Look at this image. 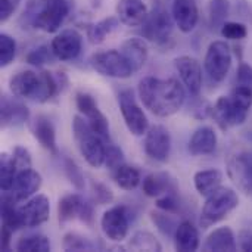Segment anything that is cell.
<instances>
[{
	"label": "cell",
	"mask_w": 252,
	"mask_h": 252,
	"mask_svg": "<svg viewBox=\"0 0 252 252\" xmlns=\"http://www.w3.org/2000/svg\"><path fill=\"white\" fill-rule=\"evenodd\" d=\"M137 90L145 108L159 118L179 112L186 99L185 89L176 78L146 77L139 83Z\"/></svg>",
	"instance_id": "1"
},
{
	"label": "cell",
	"mask_w": 252,
	"mask_h": 252,
	"mask_svg": "<svg viewBox=\"0 0 252 252\" xmlns=\"http://www.w3.org/2000/svg\"><path fill=\"white\" fill-rule=\"evenodd\" d=\"M9 89L15 97L44 103L58 93L59 81L47 71L34 72L31 69H25L16 72L9 80Z\"/></svg>",
	"instance_id": "2"
},
{
	"label": "cell",
	"mask_w": 252,
	"mask_h": 252,
	"mask_svg": "<svg viewBox=\"0 0 252 252\" xmlns=\"http://www.w3.org/2000/svg\"><path fill=\"white\" fill-rule=\"evenodd\" d=\"M252 106V87L236 84L229 96H221L213 108V117L217 124L227 130L247 121Z\"/></svg>",
	"instance_id": "3"
},
{
	"label": "cell",
	"mask_w": 252,
	"mask_h": 252,
	"mask_svg": "<svg viewBox=\"0 0 252 252\" xmlns=\"http://www.w3.org/2000/svg\"><path fill=\"white\" fill-rule=\"evenodd\" d=\"M72 134L86 162L93 168H100L106 158V142L92 128L87 120L78 115L72 121Z\"/></svg>",
	"instance_id": "4"
},
{
	"label": "cell",
	"mask_w": 252,
	"mask_h": 252,
	"mask_svg": "<svg viewBox=\"0 0 252 252\" xmlns=\"http://www.w3.org/2000/svg\"><path fill=\"white\" fill-rule=\"evenodd\" d=\"M239 205L238 193L230 188H219L210 196L202 207L201 213V226L204 229L217 224L224 220L236 207Z\"/></svg>",
	"instance_id": "5"
},
{
	"label": "cell",
	"mask_w": 252,
	"mask_h": 252,
	"mask_svg": "<svg viewBox=\"0 0 252 252\" xmlns=\"http://www.w3.org/2000/svg\"><path fill=\"white\" fill-rule=\"evenodd\" d=\"M204 66L211 81L221 83L226 80L232 66V52L229 44L221 40L213 41L207 50Z\"/></svg>",
	"instance_id": "6"
},
{
	"label": "cell",
	"mask_w": 252,
	"mask_h": 252,
	"mask_svg": "<svg viewBox=\"0 0 252 252\" xmlns=\"http://www.w3.org/2000/svg\"><path fill=\"white\" fill-rule=\"evenodd\" d=\"M68 0H47L44 6L34 15L32 25L44 32H56L69 15Z\"/></svg>",
	"instance_id": "7"
},
{
	"label": "cell",
	"mask_w": 252,
	"mask_h": 252,
	"mask_svg": "<svg viewBox=\"0 0 252 252\" xmlns=\"http://www.w3.org/2000/svg\"><path fill=\"white\" fill-rule=\"evenodd\" d=\"M118 105L121 115L124 118V123L128 128V131L133 136H143L149 130V121L143 109L139 106L136 102L133 92L130 90H123L118 94Z\"/></svg>",
	"instance_id": "8"
},
{
	"label": "cell",
	"mask_w": 252,
	"mask_h": 252,
	"mask_svg": "<svg viewBox=\"0 0 252 252\" xmlns=\"http://www.w3.org/2000/svg\"><path fill=\"white\" fill-rule=\"evenodd\" d=\"M90 65L99 74L111 78H128L134 74L123 53L114 49L93 55L90 59Z\"/></svg>",
	"instance_id": "9"
},
{
	"label": "cell",
	"mask_w": 252,
	"mask_h": 252,
	"mask_svg": "<svg viewBox=\"0 0 252 252\" xmlns=\"http://www.w3.org/2000/svg\"><path fill=\"white\" fill-rule=\"evenodd\" d=\"M58 219L59 223H68L74 219H80L86 224L93 223V204L84 199L78 193L65 195L58 204Z\"/></svg>",
	"instance_id": "10"
},
{
	"label": "cell",
	"mask_w": 252,
	"mask_h": 252,
	"mask_svg": "<svg viewBox=\"0 0 252 252\" xmlns=\"http://www.w3.org/2000/svg\"><path fill=\"white\" fill-rule=\"evenodd\" d=\"M173 15L164 9L157 7L152 13L148 15V19L143 24V35L149 41H154L157 44H165L171 35H173V27H174Z\"/></svg>",
	"instance_id": "11"
},
{
	"label": "cell",
	"mask_w": 252,
	"mask_h": 252,
	"mask_svg": "<svg viewBox=\"0 0 252 252\" xmlns=\"http://www.w3.org/2000/svg\"><path fill=\"white\" fill-rule=\"evenodd\" d=\"M100 227L103 235L114 241L123 242L130 230V213L124 205H115L103 213L100 219Z\"/></svg>",
	"instance_id": "12"
},
{
	"label": "cell",
	"mask_w": 252,
	"mask_h": 252,
	"mask_svg": "<svg viewBox=\"0 0 252 252\" xmlns=\"http://www.w3.org/2000/svg\"><path fill=\"white\" fill-rule=\"evenodd\" d=\"M75 103L78 111L86 117V120L89 121V124L92 126V128L108 143L111 142L109 137V124H108V118L103 115V112L99 109L97 102L94 100V97L89 93L80 92L75 96Z\"/></svg>",
	"instance_id": "13"
},
{
	"label": "cell",
	"mask_w": 252,
	"mask_h": 252,
	"mask_svg": "<svg viewBox=\"0 0 252 252\" xmlns=\"http://www.w3.org/2000/svg\"><path fill=\"white\" fill-rule=\"evenodd\" d=\"M143 148L146 155L158 162H165L171 154V136L164 126H154L145 134Z\"/></svg>",
	"instance_id": "14"
},
{
	"label": "cell",
	"mask_w": 252,
	"mask_h": 252,
	"mask_svg": "<svg viewBox=\"0 0 252 252\" xmlns=\"http://www.w3.org/2000/svg\"><path fill=\"white\" fill-rule=\"evenodd\" d=\"M22 227H38L49 220L50 202L46 195H37L18 208Z\"/></svg>",
	"instance_id": "15"
},
{
	"label": "cell",
	"mask_w": 252,
	"mask_h": 252,
	"mask_svg": "<svg viewBox=\"0 0 252 252\" xmlns=\"http://www.w3.org/2000/svg\"><path fill=\"white\" fill-rule=\"evenodd\" d=\"M50 47H52V52L56 56V59H59L62 62L74 61L81 53L83 37L74 28L63 30L55 35V38L50 43Z\"/></svg>",
	"instance_id": "16"
},
{
	"label": "cell",
	"mask_w": 252,
	"mask_h": 252,
	"mask_svg": "<svg viewBox=\"0 0 252 252\" xmlns=\"http://www.w3.org/2000/svg\"><path fill=\"white\" fill-rule=\"evenodd\" d=\"M227 173L242 192L252 195V151H242L232 157L227 164Z\"/></svg>",
	"instance_id": "17"
},
{
	"label": "cell",
	"mask_w": 252,
	"mask_h": 252,
	"mask_svg": "<svg viewBox=\"0 0 252 252\" xmlns=\"http://www.w3.org/2000/svg\"><path fill=\"white\" fill-rule=\"evenodd\" d=\"M174 66L192 96H198L202 90V68L198 59L192 56H179L174 59Z\"/></svg>",
	"instance_id": "18"
},
{
	"label": "cell",
	"mask_w": 252,
	"mask_h": 252,
	"mask_svg": "<svg viewBox=\"0 0 252 252\" xmlns=\"http://www.w3.org/2000/svg\"><path fill=\"white\" fill-rule=\"evenodd\" d=\"M40 186H41V176L37 171L27 168L16 174L10 190L4 193L9 198H12L15 202H21L30 199L34 193H37Z\"/></svg>",
	"instance_id": "19"
},
{
	"label": "cell",
	"mask_w": 252,
	"mask_h": 252,
	"mask_svg": "<svg viewBox=\"0 0 252 252\" xmlns=\"http://www.w3.org/2000/svg\"><path fill=\"white\" fill-rule=\"evenodd\" d=\"M171 15L177 28L182 32L185 34L192 32L199 19L196 0H174L171 7Z\"/></svg>",
	"instance_id": "20"
},
{
	"label": "cell",
	"mask_w": 252,
	"mask_h": 252,
	"mask_svg": "<svg viewBox=\"0 0 252 252\" xmlns=\"http://www.w3.org/2000/svg\"><path fill=\"white\" fill-rule=\"evenodd\" d=\"M142 190L149 198H159L167 193L179 192L176 179L168 173H151L142 180Z\"/></svg>",
	"instance_id": "21"
},
{
	"label": "cell",
	"mask_w": 252,
	"mask_h": 252,
	"mask_svg": "<svg viewBox=\"0 0 252 252\" xmlns=\"http://www.w3.org/2000/svg\"><path fill=\"white\" fill-rule=\"evenodd\" d=\"M148 7L143 0H118L117 16L127 27H140L148 19Z\"/></svg>",
	"instance_id": "22"
},
{
	"label": "cell",
	"mask_w": 252,
	"mask_h": 252,
	"mask_svg": "<svg viewBox=\"0 0 252 252\" xmlns=\"http://www.w3.org/2000/svg\"><path fill=\"white\" fill-rule=\"evenodd\" d=\"M217 148V133L213 127L202 126L192 134L189 140V152L195 157L210 155Z\"/></svg>",
	"instance_id": "23"
},
{
	"label": "cell",
	"mask_w": 252,
	"mask_h": 252,
	"mask_svg": "<svg viewBox=\"0 0 252 252\" xmlns=\"http://www.w3.org/2000/svg\"><path fill=\"white\" fill-rule=\"evenodd\" d=\"M120 52L126 58V61L130 63L133 72H137L143 68V65L148 61V46L142 38L137 37H130L127 38L123 44Z\"/></svg>",
	"instance_id": "24"
},
{
	"label": "cell",
	"mask_w": 252,
	"mask_h": 252,
	"mask_svg": "<svg viewBox=\"0 0 252 252\" xmlns=\"http://www.w3.org/2000/svg\"><path fill=\"white\" fill-rule=\"evenodd\" d=\"M0 118L3 127H16L22 126L30 118V111L27 106H24L19 102L10 100L7 96L1 97V106H0Z\"/></svg>",
	"instance_id": "25"
},
{
	"label": "cell",
	"mask_w": 252,
	"mask_h": 252,
	"mask_svg": "<svg viewBox=\"0 0 252 252\" xmlns=\"http://www.w3.org/2000/svg\"><path fill=\"white\" fill-rule=\"evenodd\" d=\"M32 133L34 137L38 140V143L49 151L53 155H58V145H56V131L53 127V123L44 117V115H38L34 120L32 124Z\"/></svg>",
	"instance_id": "26"
},
{
	"label": "cell",
	"mask_w": 252,
	"mask_h": 252,
	"mask_svg": "<svg viewBox=\"0 0 252 252\" xmlns=\"http://www.w3.org/2000/svg\"><path fill=\"white\" fill-rule=\"evenodd\" d=\"M199 232L198 229L188 220L177 224L174 232V245L180 252H193L199 248Z\"/></svg>",
	"instance_id": "27"
},
{
	"label": "cell",
	"mask_w": 252,
	"mask_h": 252,
	"mask_svg": "<svg viewBox=\"0 0 252 252\" xmlns=\"http://www.w3.org/2000/svg\"><path fill=\"white\" fill-rule=\"evenodd\" d=\"M236 238L230 227H220L214 230L204 244V251L233 252L236 251Z\"/></svg>",
	"instance_id": "28"
},
{
	"label": "cell",
	"mask_w": 252,
	"mask_h": 252,
	"mask_svg": "<svg viewBox=\"0 0 252 252\" xmlns=\"http://www.w3.org/2000/svg\"><path fill=\"white\" fill-rule=\"evenodd\" d=\"M221 182H223V173L217 168L201 170L193 177L195 189L201 196H210L213 192L221 188Z\"/></svg>",
	"instance_id": "29"
},
{
	"label": "cell",
	"mask_w": 252,
	"mask_h": 252,
	"mask_svg": "<svg viewBox=\"0 0 252 252\" xmlns=\"http://www.w3.org/2000/svg\"><path fill=\"white\" fill-rule=\"evenodd\" d=\"M114 182L124 190H133L142 183V174L136 167L127 165L126 162L112 170Z\"/></svg>",
	"instance_id": "30"
},
{
	"label": "cell",
	"mask_w": 252,
	"mask_h": 252,
	"mask_svg": "<svg viewBox=\"0 0 252 252\" xmlns=\"http://www.w3.org/2000/svg\"><path fill=\"white\" fill-rule=\"evenodd\" d=\"M121 21L118 19V16H109V18H105L96 24H93L89 30V38L92 43L94 44H99L102 43L120 24Z\"/></svg>",
	"instance_id": "31"
},
{
	"label": "cell",
	"mask_w": 252,
	"mask_h": 252,
	"mask_svg": "<svg viewBox=\"0 0 252 252\" xmlns=\"http://www.w3.org/2000/svg\"><path fill=\"white\" fill-rule=\"evenodd\" d=\"M15 250L19 252H49L50 242L44 235H28L16 242Z\"/></svg>",
	"instance_id": "32"
},
{
	"label": "cell",
	"mask_w": 252,
	"mask_h": 252,
	"mask_svg": "<svg viewBox=\"0 0 252 252\" xmlns=\"http://www.w3.org/2000/svg\"><path fill=\"white\" fill-rule=\"evenodd\" d=\"M16 174H18V168L15 165L12 155L1 154V157H0V186H1L3 192L10 190Z\"/></svg>",
	"instance_id": "33"
},
{
	"label": "cell",
	"mask_w": 252,
	"mask_h": 252,
	"mask_svg": "<svg viewBox=\"0 0 252 252\" xmlns=\"http://www.w3.org/2000/svg\"><path fill=\"white\" fill-rule=\"evenodd\" d=\"M131 250H137V251H161L162 247L161 244L155 239L154 235L148 233V232H139L136 233L128 245Z\"/></svg>",
	"instance_id": "34"
},
{
	"label": "cell",
	"mask_w": 252,
	"mask_h": 252,
	"mask_svg": "<svg viewBox=\"0 0 252 252\" xmlns=\"http://www.w3.org/2000/svg\"><path fill=\"white\" fill-rule=\"evenodd\" d=\"M230 3L229 0H211L210 3V21L211 27H223L226 22V18L229 15Z\"/></svg>",
	"instance_id": "35"
},
{
	"label": "cell",
	"mask_w": 252,
	"mask_h": 252,
	"mask_svg": "<svg viewBox=\"0 0 252 252\" xmlns=\"http://www.w3.org/2000/svg\"><path fill=\"white\" fill-rule=\"evenodd\" d=\"M16 55V41L6 32L0 34V66L4 68L10 65Z\"/></svg>",
	"instance_id": "36"
},
{
	"label": "cell",
	"mask_w": 252,
	"mask_h": 252,
	"mask_svg": "<svg viewBox=\"0 0 252 252\" xmlns=\"http://www.w3.org/2000/svg\"><path fill=\"white\" fill-rule=\"evenodd\" d=\"M62 247L65 251H93L96 248L94 244L78 233H66L63 236Z\"/></svg>",
	"instance_id": "37"
},
{
	"label": "cell",
	"mask_w": 252,
	"mask_h": 252,
	"mask_svg": "<svg viewBox=\"0 0 252 252\" xmlns=\"http://www.w3.org/2000/svg\"><path fill=\"white\" fill-rule=\"evenodd\" d=\"M53 59H56V56L53 55L52 47H49V46H38L37 49L31 50L27 55V62L34 66H41L44 63H50Z\"/></svg>",
	"instance_id": "38"
},
{
	"label": "cell",
	"mask_w": 252,
	"mask_h": 252,
	"mask_svg": "<svg viewBox=\"0 0 252 252\" xmlns=\"http://www.w3.org/2000/svg\"><path fill=\"white\" fill-rule=\"evenodd\" d=\"M63 170H65L68 180L72 183V186L78 190H83L84 189V176H83L80 167L71 158L63 159Z\"/></svg>",
	"instance_id": "39"
},
{
	"label": "cell",
	"mask_w": 252,
	"mask_h": 252,
	"mask_svg": "<svg viewBox=\"0 0 252 252\" xmlns=\"http://www.w3.org/2000/svg\"><path fill=\"white\" fill-rule=\"evenodd\" d=\"M220 32L224 38L229 40H242L248 35L247 25L242 22H224L220 28Z\"/></svg>",
	"instance_id": "40"
},
{
	"label": "cell",
	"mask_w": 252,
	"mask_h": 252,
	"mask_svg": "<svg viewBox=\"0 0 252 252\" xmlns=\"http://www.w3.org/2000/svg\"><path fill=\"white\" fill-rule=\"evenodd\" d=\"M170 213H152L151 214V217H152V221L157 224V227L164 233V235H171L173 232H176V229H177V226H176V223H174V220L168 216Z\"/></svg>",
	"instance_id": "41"
},
{
	"label": "cell",
	"mask_w": 252,
	"mask_h": 252,
	"mask_svg": "<svg viewBox=\"0 0 252 252\" xmlns=\"http://www.w3.org/2000/svg\"><path fill=\"white\" fill-rule=\"evenodd\" d=\"M105 164H106V167L111 171L115 170L117 167H120L121 164H124L123 151L118 146H115L112 142H108L106 143V158H105Z\"/></svg>",
	"instance_id": "42"
},
{
	"label": "cell",
	"mask_w": 252,
	"mask_h": 252,
	"mask_svg": "<svg viewBox=\"0 0 252 252\" xmlns=\"http://www.w3.org/2000/svg\"><path fill=\"white\" fill-rule=\"evenodd\" d=\"M92 193H93L94 202L99 204V205L109 204L114 199V195H112L111 189L106 185L99 183V182H92Z\"/></svg>",
	"instance_id": "43"
},
{
	"label": "cell",
	"mask_w": 252,
	"mask_h": 252,
	"mask_svg": "<svg viewBox=\"0 0 252 252\" xmlns=\"http://www.w3.org/2000/svg\"><path fill=\"white\" fill-rule=\"evenodd\" d=\"M157 207L161 210V211H165V213H177L179 208H180V202H179V198H177V192H173V193H167V195H162L159 198H157Z\"/></svg>",
	"instance_id": "44"
},
{
	"label": "cell",
	"mask_w": 252,
	"mask_h": 252,
	"mask_svg": "<svg viewBox=\"0 0 252 252\" xmlns=\"http://www.w3.org/2000/svg\"><path fill=\"white\" fill-rule=\"evenodd\" d=\"M12 158L15 161V165L18 168V173L27 168H31V155L30 152L22 148V146H16L12 152Z\"/></svg>",
	"instance_id": "45"
},
{
	"label": "cell",
	"mask_w": 252,
	"mask_h": 252,
	"mask_svg": "<svg viewBox=\"0 0 252 252\" xmlns=\"http://www.w3.org/2000/svg\"><path fill=\"white\" fill-rule=\"evenodd\" d=\"M236 84L252 87V66L248 63H241L236 72Z\"/></svg>",
	"instance_id": "46"
},
{
	"label": "cell",
	"mask_w": 252,
	"mask_h": 252,
	"mask_svg": "<svg viewBox=\"0 0 252 252\" xmlns=\"http://www.w3.org/2000/svg\"><path fill=\"white\" fill-rule=\"evenodd\" d=\"M15 10L13 0H0V21L6 22Z\"/></svg>",
	"instance_id": "47"
},
{
	"label": "cell",
	"mask_w": 252,
	"mask_h": 252,
	"mask_svg": "<svg viewBox=\"0 0 252 252\" xmlns=\"http://www.w3.org/2000/svg\"><path fill=\"white\" fill-rule=\"evenodd\" d=\"M238 247L241 251L252 252V232L250 230H242L238 236Z\"/></svg>",
	"instance_id": "48"
}]
</instances>
